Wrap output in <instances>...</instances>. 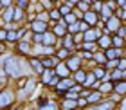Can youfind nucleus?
Returning <instances> with one entry per match:
<instances>
[{
  "label": "nucleus",
  "instance_id": "obj_1",
  "mask_svg": "<svg viewBox=\"0 0 126 110\" xmlns=\"http://www.w3.org/2000/svg\"><path fill=\"white\" fill-rule=\"evenodd\" d=\"M5 71H7L9 76H20V61L16 60L15 56L7 58V63H5Z\"/></svg>",
  "mask_w": 126,
  "mask_h": 110
},
{
  "label": "nucleus",
  "instance_id": "obj_2",
  "mask_svg": "<svg viewBox=\"0 0 126 110\" xmlns=\"http://www.w3.org/2000/svg\"><path fill=\"white\" fill-rule=\"evenodd\" d=\"M106 22H108L106 31H117V29L121 27V20H119L117 16H110V18H108Z\"/></svg>",
  "mask_w": 126,
  "mask_h": 110
},
{
  "label": "nucleus",
  "instance_id": "obj_3",
  "mask_svg": "<svg viewBox=\"0 0 126 110\" xmlns=\"http://www.w3.org/2000/svg\"><path fill=\"white\" fill-rule=\"evenodd\" d=\"M99 36H101V33L97 31V29H87V31H85V40H87V42H95Z\"/></svg>",
  "mask_w": 126,
  "mask_h": 110
},
{
  "label": "nucleus",
  "instance_id": "obj_4",
  "mask_svg": "<svg viewBox=\"0 0 126 110\" xmlns=\"http://www.w3.org/2000/svg\"><path fill=\"white\" fill-rule=\"evenodd\" d=\"M32 31H34V33H45V31H47V24H45L43 20L32 22Z\"/></svg>",
  "mask_w": 126,
  "mask_h": 110
},
{
  "label": "nucleus",
  "instance_id": "obj_5",
  "mask_svg": "<svg viewBox=\"0 0 126 110\" xmlns=\"http://www.w3.org/2000/svg\"><path fill=\"white\" fill-rule=\"evenodd\" d=\"M85 22H87L88 25H94L97 22V15L95 11H85Z\"/></svg>",
  "mask_w": 126,
  "mask_h": 110
},
{
  "label": "nucleus",
  "instance_id": "obj_6",
  "mask_svg": "<svg viewBox=\"0 0 126 110\" xmlns=\"http://www.w3.org/2000/svg\"><path fill=\"white\" fill-rule=\"evenodd\" d=\"M54 42H56V34L45 31V33H43V40H42V43H43V45H54Z\"/></svg>",
  "mask_w": 126,
  "mask_h": 110
},
{
  "label": "nucleus",
  "instance_id": "obj_7",
  "mask_svg": "<svg viewBox=\"0 0 126 110\" xmlns=\"http://www.w3.org/2000/svg\"><path fill=\"white\" fill-rule=\"evenodd\" d=\"M11 101H13V96H11V92H0V107L9 105Z\"/></svg>",
  "mask_w": 126,
  "mask_h": 110
},
{
  "label": "nucleus",
  "instance_id": "obj_8",
  "mask_svg": "<svg viewBox=\"0 0 126 110\" xmlns=\"http://www.w3.org/2000/svg\"><path fill=\"white\" fill-rule=\"evenodd\" d=\"M95 74L94 72H88L87 74V78H85V83H83V87H97V83H95Z\"/></svg>",
  "mask_w": 126,
  "mask_h": 110
},
{
  "label": "nucleus",
  "instance_id": "obj_9",
  "mask_svg": "<svg viewBox=\"0 0 126 110\" xmlns=\"http://www.w3.org/2000/svg\"><path fill=\"white\" fill-rule=\"evenodd\" d=\"M119 56H121V49H112V47L106 49V58L108 60H117Z\"/></svg>",
  "mask_w": 126,
  "mask_h": 110
},
{
  "label": "nucleus",
  "instance_id": "obj_10",
  "mask_svg": "<svg viewBox=\"0 0 126 110\" xmlns=\"http://www.w3.org/2000/svg\"><path fill=\"white\" fill-rule=\"evenodd\" d=\"M67 67L70 69V71H78V69H79V58H78V56H74V58H68V61H67Z\"/></svg>",
  "mask_w": 126,
  "mask_h": 110
},
{
  "label": "nucleus",
  "instance_id": "obj_11",
  "mask_svg": "<svg viewBox=\"0 0 126 110\" xmlns=\"http://www.w3.org/2000/svg\"><path fill=\"white\" fill-rule=\"evenodd\" d=\"M101 94H103L101 90H99V92H90V94L87 96V103H97V101H99L101 97H103Z\"/></svg>",
  "mask_w": 126,
  "mask_h": 110
},
{
  "label": "nucleus",
  "instance_id": "obj_12",
  "mask_svg": "<svg viewBox=\"0 0 126 110\" xmlns=\"http://www.w3.org/2000/svg\"><path fill=\"white\" fill-rule=\"evenodd\" d=\"M97 43H99V47L108 49V47L112 45V40L108 38V36H99V38H97Z\"/></svg>",
  "mask_w": 126,
  "mask_h": 110
},
{
  "label": "nucleus",
  "instance_id": "obj_13",
  "mask_svg": "<svg viewBox=\"0 0 126 110\" xmlns=\"http://www.w3.org/2000/svg\"><path fill=\"white\" fill-rule=\"evenodd\" d=\"M56 74H58V76H61V78H67V74H68V69H67V65H60L56 67Z\"/></svg>",
  "mask_w": 126,
  "mask_h": 110
},
{
  "label": "nucleus",
  "instance_id": "obj_14",
  "mask_svg": "<svg viewBox=\"0 0 126 110\" xmlns=\"http://www.w3.org/2000/svg\"><path fill=\"white\" fill-rule=\"evenodd\" d=\"M54 34H60V36H61V34H65V22H63V20H60L58 25L54 27Z\"/></svg>",
  "mask_w": 126,
  "mask_h": 110
},
{
  "label": "nucleus",
  "instance_id": "obj_15",
  "mask_svg": "<svg viewBox=\"0 0 126 110\" xmlns=\"http://www.w3.org/2000/svg\"><path fill=\"white\" fill-rule=\"evenodd\" d=\"M31 65L34 67V71H36V72H40V74L43 72V63H40L36 58H32V60H31Z\"/></svg>",
  "mask_w": 126,
  "mask_h": 110
},
{
  "label": "nucleus",
  "instance_id": "obj_16",
  "mask_svg": "<svg viewBox=\"0 0 126 110\" xmlns=\"http://www.w3.org/2000/svg\"><path fill=\"white\" fill-rule=\"evenodd\" d=\"M113 89H115L119 94H126V81H121V79H119V83L113 87Z\"/></svg>",
  "mask_w": 126,
  "mask_h": 110
},
{
  "label": "nucleus",
  "instance_id": "obj_17",
  "mask_svg": "<svg viewBox=\"0 0 126 110\" xmlns=\"http://www.w3.org/2000/svg\"><path fill=\"white\" fill-rule=\"evenodd\" d=\"M74 78H76L79 83H85V78H87V74H85L83 71H79V69H78V71H76V74H74Z\"/></svg>",
  "mask_w": 126,
  "mask_h": 110
},
{
  "label": "nucleus",
  "instance_id": "obj_18",
  "mask_svg": "<svg viewBox=\"0 0 126 110\" xmlns=\"http://www.w3.org/2000/svg\"><path fill=\"white\" fill-rule=\"evenodd\" d=\"M63 107H65V108H74V107H78V103H76V99L68 97V101H65V103H63Z\"/></svg>",
  "mask_w": 126,
  "mask_h": 110
},
{
  "label": "nucleus",
  "instance_id": "obj_19",
  "mask_svg": "<svg viewBox=\"0 0 126 110\" xmlns=\"http://www.w3.org/2000/svg\"><path fill=\"white\" fill-rule=\"evenodd\" d=\"M123 76H124V71L117 69V71H113V74H112V79H121Z\"/></svg>",
  "mask_w": 126,
  "mask_h": 110
},
{
  "label": "nucleus",
  "instance_id": "obj_20",
  "mask_svg": "<svg viewBox=\"0 0 126 110\" xmlns=\"http://www.w3.org/2000/svg\"><path fill=\"white\" fill-rule=\"evenodd\" d=\"M112 89H113V85H112V83H103V85L99 87V90H101V92H110Z\"/></svg>",
  "mask_w": 126,
  "mask_h": 110
},
{
  "label": "nucleus",
  "instance_id": "obj_21",
  "mask_svg": "<svg viewBox=\"0 0 126 110\" xmlns=\"http://www.w3.org/2000/svg\"><path fill=\"white\" fill-rule=\"evenodd\" d=\"M7 40H9V42L18 40V33H16V31H9V33H7Z\"/></svg>",
  "mask_w": 126,
  "mask_h": 110
},
{
  "label": "nucleus",
  "instance_id": "obj_22",
  "mask_svg": "<svg viewBox=\"0 0 126 110\" xmlns=\"http://www.w3.org/2000/svg\"><path fill=\"white\" fill-rule=\"evenodd\" d=\"M70 85H72V81H70V79H67V78H65V79H63V81L60 83V87H58V89H61V90H63V89H68Z\"/></svg>",
  "mask_w": 126,
  "mask_h": 110
},
{
  "label": "nucleus",
  "instance_id": "obj_23",
  "mask_svg": "<svg viewBox=\"0 0 126 110\" xmlns=\"http://www.w3.org/2000/svg\"><path fill=\"white\" fill-rule=\"evenodd\" d=\"M94 58H95V61H99V63H106V54H101V53H97Z\"/></svg>",
  "mask_w": 126,
  "mask_h": 110
},
{
  "label": "nucleus",
  "instance_id": "obj_24",
  "mask_svg": "<svg viewBox=\"0 0 126 110\" xmlns=\"http://www.w3.org/2000/svg\"><path fill=\"white\" fill-rule=\"evenodd\" d=\"M18 49L22 51V53H29V51H31V47H29V43H25V42H22V43L18 45Z\"/></svg>",
  "mask_w": 126,
  "mask_h": 110
},
{
  "label": "nucleus",
  "instance_id": "obj_25",
  "mask_svg": "<svg viewBox=\"0 0 126 110\" xmlns=\"http://www.w3.org/2000/svg\"><path fill=\"white\" fill-rule=\"evenodd\" d=\"M112 43L115 45V47H123V45H124V40L117 36V38H113V40H112Z\"/></svg>",
  "mask_w": 126,
  "mask_h": 110
},
{
  "label": "nucleus",
  "instance_id": "obj_26",
  "mask_svg": "<svg viewBox=\"0 0 126 110\" xmlns=\"http://www.w3.org/2000/svg\"><path fill=\"white\" fill-rule=\"evenodd\" d=\"M65 22H68V24H74V22H78V20H76V16H74V15L68 13V15H65Z\"/></svg>",
  "mask_w": 126,
  "mask_h": 110
},
{
  "label": "nucleus",
  "instance_id": "obj_27",
  "mask_svg": "<svg viewBox=\"0 0 126 110\" xmlns=\"http://www.w3.org/2000/svg\"><path fill=\"white\" fill-rule=\"evenodd\" d=\"M78 29H79V24H78V22H74V24H68V31H70V33H76Z\"/></svg>",
  "mask_w": 126,
  "mask_h": 110
},
{
  "label": "nucleus",
  "instance_id": "obj_28",
  "mask_svg": "<svg viewBox=\"0 0 126 110\" xmlns=\"http://www.w3.org/2000/svg\"><path fill=\"white\" fill-rule=\"evenodd\" d=\"M42 76H43V83H49L50 79H52V78H50V72H49V71H45V72H42Z\"/></svg>",
  "mask_w": 126,
  "mask_h": 110
},
{
  "label": "nucleus",
  "instance_id": "obj_29",
  "mask_svg": "<svg viewBox=\"0 0 126 110\" xmlns=\"http://www.w3.org/2000/svg\"><path fill=\"white\" fill-rule=\"evenodd\" d=\"M83 49H85V51H94V42H85Z\"/></svg>",
  "mask_w": 126,
  "mask_h": 110
},
{
  "label": "nucleus",
  "instance_id": "obj_30",
  "mask_svg": "<svg viewBox=\"0 0 126 110\" xmlns=\"http://www.w3.org/2000/svg\"><path fill=\"white\" fill-rule=\"evenodd\" d=\"M117 69H121V71H126V60H119V61H117Z\"/></svg>",
  "mask_w": 126,
  "mask_h": 110
},
{
  "label": "nucleus",
  "instance_id": "obj_31",
  "mask_svg": "<svg viewBox=\"0 0 126 110\" xmlns=\"http://www.w3.org/2000/svg\"><path fill=\"white\" fill-rule=\"evenodd\" d=\"M13 15H15V11H13V9H7V11H5V15H4V18L9 22V20H11V16H13Z\"/></svg>",
  "mask_w": 126,
  "mask_h": 110
},
{
  "label": "nucleus",
  "instance_id": "obj_32",
  "mask_svg": "<svg viewBox=\"0 0 126 110\" xmlns=\"http://www.w3.org/2000/svg\"><path fill=\"white\" fill-rule=\"evenodd\" d=\"M94 74L97 76V79H103V78H105V71H103V69H97Z\"/></svg>",
  "mask_w": 126,
  "mask_h": 110
},
{
  "label": "nucleus",
  "instance_id": "obj_33",
  "mask_svg": "<svg viewBox=\"0 0 126 110\" xmlns=\"http://www.w3.org/2000/svg\"><path fill=\"white\" fill-rule=\"evenodd\" d=\"M113 107V103L112 101H108V103H101V105H97V108H112Z\"/></svg>",
  "mask_w": 126,
  "mask_h": 110
},
{
  "label": "nucleus",
  "instance_id": "obj_34",
  "mask_svg": "<svg viewBox=\"0 0 126 110\" xmlns=\"http://www.w3.org/2000/svg\"><path fill=\"white\" fill-rule=\"evenodd\" d=\"M60 13L61 15H68V13H70V5H63V7L60 9Z\"/></svg>",
  "mask_w": 126,
  "mask_h": 110
},
{
  "label": "nucleus",
  "instance_id": "obj_35",
  "mask_svg": "<svg viewBox=\"0 0 126 110\" xmlns=\"http://www.w3.org/2000/svg\"><path fill=\"white\" fill-rule=\"evenodd\" d=\"M67 56H68V51H67V49L58 51V58H67Z\"/></svg>",
  "mask_w": 126,
  "mask_h": 110
},
{
  "label": "nucleus",
  "instance_id": "obj_36",
  "mask_svg": "<svg viewBox=\"0 0 126 110\" xmlns=\"http://www.w3.org/2000/svg\"><path fill=\"white\" fill-rule=\"evenodd\" d=\"M78 4H79V9H81V11H88V9H87V7H88L87 2H83V0H81V2H78Z\"/></svg>",
  "mask_w": 126,
  "mask_h": 110
},
{
  "label": "nucleus",
  "instance_id": "obj_37",
  "mask_svg": "<svg viewBox=\"0 0 126 110\" xmlns=\"http://www.w3.org/2000/svg\"><path fill=\"white\" fill-rule=\"evenodd\" d=\"M13 18H15V20H20V18H22V11H20V9H15V15H13Z\"/></svg>",
  "mask_w": 126,
  "mask_h": 110
},
{
  "label": "nucleus",
  "instance_id": "obj_38",
  "mask_svg": "<svg viewBox=\"0 0 126 110\" xmlns=\"http://www.w3.org/2000/svg\"><path fill=\"white\" fill-rule=\"evenodd\" d=\"M72 45H74L72 43V38L70 36H65V47H72Z\"/></svg>",
  "mask_w": 126,
  "mask_h": 110
},
{
  "label": "nucleus",
  "instance_id": "obj_39",
  "mask_svg": "<svg viewBox=\"0 0 126 110\" xmlns=\"http://www.w3.org/2000/svg\"><path fill=\"white\" fill-rule=\"evenodd\" d=\"M79 29H81V31L85 33V31L88 29V24H87V22H79Z\"/></svg>",
  "mask_w": 126,
  "mask_h": 110
},
{
  "label": "nucleus",
  "instance_id": "obj_40",
  "mask_svg": "<svg viewBox=\"0 0 126 110\" xmlns=\"http://www.w3.org/2000/svg\"><path fill=\"white\" fill-rule=\"evenodd\" d=\"M101 4H103L101 0H97V2L94 4V11H95V13H97V11H101Z\"/></svg>",
  "mask_w": 126,
  "mask_h": 110
},
{
  "label": "nucleus",
  "instance_id": "obj_41",
  "mask_svg": "<svg viewBox=\"0 0 126 110\" xmlns=\"http://www.w3.org/2000/svg\"><path fill=\"white\" fill-rule=\"evenodd\" d=\"M60 15H61V13H58V11H52V13H50V18L58 20V18H60Z\"/></svg>",
  "mask_w": 126,
  "mask_h": 110
},
{
  "label": "nucleus",
  "instance_id": "obj_42",
  "mask_svg": "<svg viewBox=\"0 0 126 110\" xmlns=\"http://www.w3.org/2000/svg\"><path fill=\"white\" fill-rule=\"evenodd\" d=\"M50 65H52V60H49V58L45 60L43 58V67H50Z\"/></svg>",
  "mask_w": 126,
  "mask_h": 110
},
{
  "label": "nucleus",
  "instance_id": "obj_43",
  "mask_svg": "<svg viewBox=\"0 0 126 110\" xmlns=\"http://www.w3.org/2000/svg\"><path fill=\"white\" fill-rule=\"evenodd\" d=\"M0 40H7V33L5 31H0Z\"/></svg>",
  "mask_w": 126,
  "mask_h": 110
},
{
  "label": "nucleus",
  "instance_id": "obj_44",
  "mask_svg": "<svg viewBox=\"0 0 126 110\" xmlns=\"http://www.w3.org/2000/svg\"><path fill=\"white\" fill-rule=\"evenodd\" d=\"M47 18H49V16L45 13H40V16H38V20H47Z\"/></svg>",
  "mask_w": 126,
  "mask_h": 110
},
{
  "label": "nucleus",
  "instance_id": "obj_45",
  "mask_svg": "<svg viewBox=\"0 0 126 110\" xmlns=\"http://www.w3.org/2000/svg\"><path fill=\"white\" fill-rule=\"evenodd\" d=\"M18 4H20V7H25V5H27V0H18Z\"/></svg>",
  "mask_w": 126,
  "mask_h": 110
},
{
  "label": "nucleus",
  "instance_id": "obj_46",
  "mask_svg": "<svg viewBox=\"0 0 126 110\" xmlns=\"http://www.w3.org/2000/svg\"><path fill=\"white\" fill-rule=\"evenodd\" d=\"M83 36H85V34H78V36L74 38V40H76V42H81V40H83Z\"/></svg>",
  "mask_w": 126,
  "mask_h": 110
},
{
  "label": "nucleus",
  "instance_id": "obj_47",
  "mask_svg": "<svg viewBox=\"0 0 126 110\" xmlns=\"http://www.w3.org/2000/svg\"><path fill=\"white\" fill-rule=\"evenodd\" d=\"M0 4H2V5H9L11 0H0Z\"/></svg>",
  "mask_w": 126,
  "mask_h": 110
},
{
  "label": "nucleus",
  "instance_id": "obj_48",
  "mask_svg": "<svg viewBox=\"0 0 126 110\" xmlns=\"http://www.w3.org/2000/svg\"><path fill=\"white\" fill-rule=\"evenodd\" d=\"M56 83H58V78H52V79L49 81V85H56Z\"/></svg>",
  "mask_w": 126,
  "mask_h": 110
},
{
  "label": "nucleus",
  "instance_id": "obj_49",
  "mask_svg": "<svg viewBox=\"0 0 126 110\" xmlns=\"http://www.w3.org/2000/svg\"><path fill=\"white\" fill-rule=\"evenodd\" d=\"M42 4H43V5H47V7H49V5H50V0H42Z\"/></svg>",
  "mask_w": 126,
  "mask_h": 110
},
{
  "label": "nucleus",
  "instance_id": "obj_50",
  "mask_svg": "<svg viewBox=\"0 0 126 110\" xmlns=\"http://www.w3.org/2000/svg\"><path fill=\"white\" fill-rule=\"evenodd\" d=\"M79 2V0H70V4H78Z\"/></svg>",
  "mask_w": 126,
  "mask_h": 110
},
{
  "label": "nucleus",
  "instance_id": "obj_51",
  "mask_svg": "<svg viewBox=\"0 0 126 110\" xmlns=\"http://www.w3.org/2000/svg\"><path fill=\"white\" fill-rule=\"evenodd\" d=\"M83 2H87V4H90V2H92V0H83Z\"/></svg>",
  "mask_w": 126,
  "mask_h": 110
},
{
  "label": "nucleus",
  "instance_id": "obj_52",
  "mask_svg": "<svg viewBox=\"0 0 126 110\" xmlns=\"http://www.w3.org/2000/svg\"><path fill=\"white\" fill-rule=\"evenodd\" d=\"M101 2H106V0H101Z\"/></svg>",
  "mask_w": 126,
  "mask_h": 110
},
{
  "label": "nucleus",
  "instance_id": "obj_53",
  "mask_svg": "<svg viewBox=\"0 0 126 110\" xmlns=\"http://www.w3.org/2000/svg\"><path fill=\"white\" fill-rule=\"evenodd\" d=\"M115 2H117V0H115Z\"/></svg>",
  "mask_w": 126,
  "mask_h": 110
},
{
  "label": "nucleus",
  "instance_id": "obj_54",
  "mask_svg": "<svg viewBox=\"0 0 126 110\" xmlns=\"http://www.w3.org/2000/svg\"><path fill=\"white\" fill-rule=\"evenodd\" d=\"M124 29H126V27H124Z\"/></svg>",
  "mask_w": 126,
  "mask_h": 110
}]
</instances>
